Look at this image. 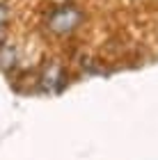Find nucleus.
<instances>
[{
	"label": "nucleus",
	"mask_w": 158,
	"mask_h": 160,
	"mask_svg": "<svg viewBox=\"0 0 158 160\" xmlns=\"http://www.w3.org/2000/svg\"><path fill=\"white\" fill-rule=\"evenodd\" d=\"M7 34H9V28H0V48L7 46Z\"/></svg>",
	"instance_id": "3"
},
{
	"label": "nucleus",
	"mask_w": 158,
	"mask_h": 160,
	"mask_svg": "<svg viewBox=\"0 0 158 160\" xmlns=\"http://www.w3.org/2000/svg\"><path fill=\"white\" fill-rule=\"evenodd\" d=\"M85 18V14L78 9V7H57V9L48 16L46 28L57 37H64V34H71L74 30H78Z\"/></svg>",
	"instance_id": "1"
},
{
	"label": "nucleus",
	"mask_w": 158,
	"mask_h": 160,
	"mask_svg": "<svg viewBox=\"0 0 158 160\" xmlns=\"http://www.w3.org/2000/svg\"><path fill=\"white\" fill-rule=\"evenodd\" d=\"M9 18H12L9 7H7L5 2H0V28H7V25H9Z\"/></svg>",
	"instance_id": "2"
}]
</instances>
